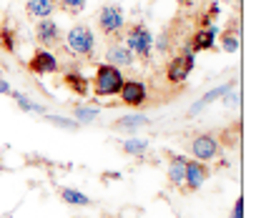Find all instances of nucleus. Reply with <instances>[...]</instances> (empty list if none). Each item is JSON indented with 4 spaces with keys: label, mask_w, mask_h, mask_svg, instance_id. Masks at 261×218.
I'll return each mask as SVG.
<instances>
[{
    "label": "nucleus",
    "mask_w": 261,
    "mask_h": 218,
    "mask_svg": "<svg viewBox=\"0 0 261 218\" xmlns=\"http://www.w3.org/2000/svg\"><path fill=\"white\" fill-rule=\"evenodd\" d=\"M123 151L130 153V156H146V151H148V141H143V138H126L123 141Z\"/></svg>",
    "instance_id": "obj_22"
},
{
    "label": "nucleus",
    "mask_w": 261,
    "mask_h": 218,
    "mask_svg": "<svg viewBox=\"0 0 261 218\" xmlns=\"http://www.w3.org/2000/svg\"><path fill=\"white\" fill-rule=\"evenodd\" d=\"M126 48H128L133 56H138L143 63L151 61V48H153V35L148 31L146 23H136L130 25L126 33Z\"/></svg>",
    "instance_id": "obj_3"
},
{
    "label": "nucleus",
    "mask_w": 261,
    "mask_h": 218,
    "mask_svg": "<svg viewBox=\"0 0 261 218\" xmlns=\"http://www.w3.org/2000/svg\"><path fill=\"white\" fill-rule=\"evenodd\" d=\"M48 121L58 128H65V130H75L78 128V121H70V118H63V116H48Z\"/></svg>",
    "instance_id": "obj_25"
},
{
    "label": "nucleus",
    "mask_w": 261,
    "mask_h": 218,
    "mask_svg": "<svg viewBox=\"0 0 261 218\" xmlns=\"http://www.w3.org/2000/svg\"><path fill=\"white\" fill-rule=\"evenodd\" d=\"M73 116L78 118V125L93 123L98 118V108H91V105H75V108H73Z\"/></svg>",
    "instance_id": "obj_23"
},
{
    "label": "nucleus",
    "mask_w": 261,
    "mask_h": 218,
    "mask_svg": "<svg viewBox=\"0 0 261 218\" xmlns=\"http://www.w3.org/2000/svg\"><path fill=\"white\" fill-rule=\"evenodd\" d=\"M98 28L103 35H118L126 28V13L121 5H103L98 13Z\"/></svg>",
    "instance_id": "obj_4"
},
{
    "label": "nucleus",
    "mask_w": 261,
    "mask_h": 218,
    "mask_svg": "<svg viewBox=\"0 0 261 218\" xmlns=\"http://www.w3.org/2000/svg\"><path fill=\"white\" fill-rule=\"evenodd\" d=\"M123 83H126V78H123V73L118 70V68H113V65H108V63H100L96 70V78H93V91L96 95H118L121 93V88H123Z\"/></svg>",
    "instance_id": "obj_1"
},
{
    "label": "nucleus",
    "mask_w": 261,
    "mask_h": 218,
    "mask_svg": "<svg viewBox=\"0 0 261 218\" xmlns=\"http://www.w3.org/2000/svg\"><path fill=\"white\" fill-rule=\"evenodd\" d=\"M148 123H151V118H146V116H126V118L116 121V128L118 130H138V128H146Z\"/></svg>",
    "instance_id": "obj_17"
},
{
    "label": "nucleus",
    "mask_w": 261,
    "mask_h": 218,
    "mask_svg": "<svg viewBox=\"0 0 261 218\" xmlns=\"http://www.w3.org/2000/svg\"><path fill=\"white\" fill-rule=\"evenodd\" d=\"M191 153L198 163H211L219 156V138L214 133H198L191 141Z\"/></svg>",
    "instance_id": "obj_5"
},
{
    "label": "nucleus",
    "mask_w": 261,
    "mask_h": 218,
    "mask_svg": "<svg viewBox=\"0 0 261 218\" xmlns=\"http://www.w3.org/2000/svg\"><path fill=\"white\" fill-rule=\"evenodd\" d=\"M61 198H63L65 203H70V206H91V198L86 193L75 190V188H63L61 190Z\"/></svg>",
    "instance_id": "obj_19"
},
{
    "label": "nucleus",
    "mask_w": 261,
    "mask_h": 218,
    "mask_svg": "<svg viewBox=\"0 0 261 218\" xmlns=\"http://www.w3.org/2000/svg\"><path fill=\"white\" fill-rule=\"evenodd\" d=\"M10 95L15 98V103L23 108V111H33V113H43V105L40 103H35V100H28V95H23V93H13L10 91Z\"/></svg>",
    "instance_id": "obj_24"
},
{
    "label": "nucleus",
    "mask_w": 261,
    "mask_h": 218,
    "mask_svg": "<svg viewBox=\"0 0 261 218\" xmlns=\"http://www.w3.org/2000/svg\"><path fill=\"white\" fill-rule=\"evenodd\" d=\"M231 218H244V198H236L233 211H231Z\"/></svg>",
    "instance_id": "obj_27"
},
{
    "label": "nucleus",
    "mask_w": 261,
    "mask_h": 218,
    "mask_svg": "<svg viewBox=\"0 0 261 218\" xmlns=\"http://www.w3.org/2000/svg\"><path fill=\"white\" fill-rule=\"evenodd\" d=\"M186 163L189 160L184 156H171V163H168V181H171V186H184Z\"/></svg>",
    "instance_id": "obj_15"
},
{
    "label": "nucleus",
    "mask_w": 261,
    "mask_h": 218,
    "mask_svg": "<svg viewBox=\"0 0 261 218\" xmlns=\"http://www.w3.org/2000/svg\"><path fill=\"white\" fill-rule=\"evenodd\" d=\"M65 48L73 53V56H81V58H93V50H96V35L88 25H73L68 35H65Z\"/></svg>",
    "instance_id": "obj_2"
},
{
    "label": "nucleus",
    "mask_w": 261,
    "mask_h": 218,
    "mask_svg": "<svg viewBox=\"0 0 261 218\" xmlns=\"http://www.w3.org/2000/svg\"><path fill=\"white\" fill-rule=\"evenodd\" d=\"M106 58H108V65H113V68H126V65H133L136 61V56L130 53L126 45H111L108 50H106Z\"/></svg>",
    "instance_id": "obj_13"
},
{
    "label": "nucleus",
    "mask_w": 261,
    "mask_h": 218,
    "mask_svg": "<svg viewBox=\"0 0 261 218\" xmlns=\"http://www.w3.org/2000/svg\"><path fill=\"white\" fill-rule=\"evenodd\" d=\"M15 45H18L15 31H13L8 23H3V28H0V48H3L5 53H15Z\"/></svg>",
    "instance_id": "obj_20"
},
{
    "label": "nucleus",
    "mask_w": 261,
    "mask_h": 218,
    "mask_svg": "<svg viewBox=\"0 0 261 218\" xmlns=\"http://www.w3.org/2000/svg\"><path fill=\"white\" fill-rule=\"evenodd\" d=\"M176 3H178L181 8H191V5H194L196 0H176Z\"/></svg>",
    "instance_id": "obj_31"
},
{
    "label": "nucleus",
    "mask_w": 261,
    "mask_h": 218,
    "mask_svg": "<svg viewBox=\"0 0 261 218\" xmlns=\"http://www.w3.org/2000/svg\"><path fill=\"white\" fill-rule=\"evenodd\" d=\"M0 93L10 95V86H8V83H5V80H3V78H0Z\"/></svg>",
    "instance_id": "obj_30"
},
{
    "label": "nucleus",
    "mask_w": 261,
    "mask_h": 218,
    "mask_svg": "<svg viewBox=\"0 0 261 218\" xmlns=\"http://www.w3.org/2000/svg\"><path fill=\"white\" fill-rule=\"evenodd\" d=\"M118 95H121V100H123L126 105H130V108H141V105H146V100H148V91H146V86H143L141 80H126Z\"/></svg>",
    "instance_id": "obj_8"
},
{
    "label": "nucleus",
    "mask_w": 261,
    "mask_h": 218,
    "mask_svg": "<svg viewBox=\"0 0 261 218\" xmlns=\"http://www.w3.org/2000/svg\"><path fill=\"white\" fill-rule=\"evenodd\" d=\"M56 5H58V0H28L25 3V10H28V15L31 18H50L53 15V10H56Z\"/></svg>",
    "instance_id": "obj_14"
},
{
    "label": "nucleus",
    "mask_w": 261,
    "mask_h": 218,
    "mask_svg": "<svg viewBox=\"0 0 261 218\" xmlns=\"http://www.w3.org/2000/svg\"><path fill=\"white\" fill-rule=\"evenodd\" d=\"M35 38H38V43H40L45 50H50V48L61 45V40H63L58 23H56V20H50V18L38 20V25H35Z\"/></svg>",
    "instance_id": "obj_7"
},
{
    "label": "nucleus",
    "mask_w": 261,
    "mask_h": 218,
    "mask_svg": "<svg viewBox=\"0 0 261 218\" xmlns=\"http://www.w3.org/2000/svg\"><path fill=\"white\" fill-rule=\"evenodd\" d=\"M191 70H194V53L184 50L181 56L171 58L168 68H166V78H168V83H184L191 75Z\"/></svg>",
    "instance_id": "obj_6"
},
{
    "label": "nucleus",
    "mask_w": 261,
    "mask_h": 218,
    "mask_svg": "<svg viewBox=\"0 0 261 218\" xmlns=\"http://www.w3.org/2000/svg\"><path fill=\"white\" fill-rule=\"evenodd\" d=\"M63 83L73 91V93L83 95V98L88 95V78H83L78 70H68V73L63 75Z\"/></svg>",
    "instance_id": "obj_16"
},
{
    "label": "nucleus",
    "mask_w": 261,
    "mask_h": 218,
    "mask_svg": "<svg viewBox=\"0 0 261 218\" xmlns=\"http://www.w3.org/2000/svg\"><path fill=\"white\" fill-rule=\"evenodd\" d=\"M58 5L63 8L65 13H81L86 8V0H58Z\"/></svg>",
    "instance_id": "obj_26"
},
{
    "label": "nucleus",
    "mask_w": 261,
    "mask_h": 218,
    "mask_svg": "<svg viewBox=\"0 0 261 218\" xmlns=\"http://www.w3.org/2000/svg\"><path fill=\"white\" fill-rule=\"evenodd\" d=\"M216 25L211 28H198V31L191 35V40L186 43V53H198V50H211L214 48V40H216Z\"/></svg>",
    "instance_id": "obj_10"
},
{
    "label": "nucleus",
    "mask_w": 261,
    "mask_h": 218,
    "mask_svg": "<svg viewBox=\"0 0 261 218\" xmlns=\"http://www.w3.org/2000/svg\"><path fill=\"white\" fill-rule=\"evenodd\" d=\"M28 68H31L33 73H38V75H50V73H56V70H58V58H56L50 50L38 48V50L33 53Z\"/></svg>",
    "instance_id": "obj_9"
},
{
    "label": "nucleus",
    "mask_w": 261,
    "mask_h": 218,
    "mask_svg": "<svg viewBox=\"0 0 261 218\" xmlns=\"http://www.w3.org/2000/svg\"><path fill=\"white\" fill-rule=\"evenodd\" d=\"M224 105H228V108H231V105H239V93H231V91H228L226 98H224Z\"/></svg>",
    "instance_id": "obj_28"
},
{
    "label": "nucleus",
    "mask_w": 261,
    "mask_h": 218,
    "mask_svg": "<svg viewBox=\"0 0 261 218\" xmlns=\"http://www.w3.org/2000/svg\"><path fill=\"white\" fill-rule=\"evenodd\" d=\"M219 143L226 146V148H236V146L241 143V123H233V128H224Z\"/></svg>",
    "instance_id": "obj_18"
},
{
    "label": "nucleus",
    "mask_w": 261,
    "mask_h": 218,
    "mask_svg": "<svg viewBox=\"0 0 261 218\" xmlns=\"http://www.w3.org/2000/svg\"><path fill=\"white\" fill-rule=\"evenodd\" d=\"M156 45H159V50H161V53H166V50H168V35H166V33L159 38V43H156Z\"/></svg>",
    "instance_id": "obj_29"
},
{
    "label": "nucleus",
    "mask_w": 261,
    "mask_h": 218,
    "mask_svg": "<svg viewBox=\"0 0 261 218\" xmlns=\"http://www.w3.org/2000/svg\"><path fill=\"white\" fill-rule=\"evenodd\" d=\"M239 43H241V40H239V28L231 31V25H228L226 31L221 33V48H224L226 53H236V50H239Z\"/></svg>",
    "instance_id": "obj_21"
},
{
    "label": "nucleus",
    "mask_w": 261,
    "mask_h": 218,
    "mask_svg": "<svg viewBox=\"0 0 261 218\" xmlns=\"http://www.w3.org/2000/svg\"><path fill=\"white\" fill-rule=\"evenodd\" d=\"M231 88H233V80H228V83H224V86H216L214 91H208V93L203 95V98H198L194 105L189 108V116H198V113H201L203 108H208V105H211L214 100H219L221 95H226Z\"/></svg>",
    "instance_id": "obj_12"
},
{
    "label": "nucleus",
    "mask_w": 261,
    "mask_h": 218,
    "mask_svg": "<svg viewBox=\"0 0 261 218\" xmlns=\"http://www.w3.org/2000/svg\"><path fill=\"white\" fill-rule=\"evenodd\" d=\"M206 178H208L206 163H198V160H189L186 163V176H184L186 190H198V188L206 183Z\"/></svg>",
    "instance_id": "obj_11"
}]
</instances>
